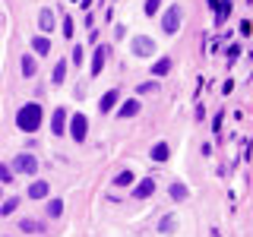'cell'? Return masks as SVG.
I'll use <instances>...</instances> for the list:
<instances>
[{
    "label": "cell",
    "instance_id": "cell-18",
    "mask_svg": "<svg viewBox=\"0 0 253 237\" xmlns=\"http://www.w3.org/2000/svg\"><path fill=\"white\" fill-rule=\"evenodd\" d=\"M168 155H171L168 142H158V146L152 149V161H168Z\"/></svg>",
    "mask_w": 253,
    "mask_h": 237
},
{
    "label": "cell",
    "instance_id": "cell-2",
    "mask_svg": "<svg viewBox=\"0 0 253 237\" xmlns=\"http://www.w3.org/2000/svg\"><path fill=\"white\" fill-rule=\"evenodd\" d=\"M13 171L16 174H26V177H35V174H38V158L19 152V155L13 158Z\"/></svg>",
    "mask_w": 253,
    "mask_h": 237
},
{
    "label": "cell",
    "instance_id": "cell-14",
    "mask_svg": "<svg viewBox=\"0 0 253 237\" xmlns=\"http://www.w3.org/2000/svg\"><path fill=\"white\" fill-rule=\"evenodd\" d=\"M158 231H162V234H174V231H177V218H174V215H165L162 221H158Z\"/></svg>",
    "mask_w": 253,
    "mask_h": 237
},
{
    "label": "cell",
    "instance_id": "cell-4",
    "mask_svg": "<svg viewBox=\"0 0 253 237\" xmlns=\"http://www.w3.org/2000/svg\"><path fill=\"white\" fill-rule=\"evenodd\" d=\"M85 133H89V120H85V114H73V120H70V136H73L76 142H83Z\"/></svg>",
    "mask_w": 253,
    "mask_h": 237
},
{
    "label": "cell",
    "instance_id": "cell-11",
    "mask_svg": "<svg viewBox=\"0 0 253 237\" xmlns=\"http://www.w3.org/2000/svg\"><path fill=\"white\" fill-rule=\"evenodd\" d=\"M19 228H22L26 234H42V231H44V221H35V218H22V221H19Z\"/></svg>",
    "mask_w": 253,
    "mask_h": 237
},
{
    "label": "cell",
    "instance_id": "cell-25",
    "mask_svg": "<svg viewBox=\"0 0 253 237\" xmlns=\"http://www.w3.org/2000/svg\"><path fill=\"white\" fill-rule=\"evenodd\" d=\"M136 92L139 95H152V92H158V82L152 79V82H142V85H136Z\"/></svg>",
    "mask_w": 253,
    "mask_h": 237
},
{
    "label": "cell",
    "instance_id": "cell-17",
    "mask_svg": "<svg viewBox=\"0 0 253 237\" xmlns=\"http://www.w3.org/2000/svg\"><path fill=\"white\" fill-rule=\"evenodd\" d=\"M136 114H139V101L136 98H130V101L121 105V117H136Z\"/></svg>",
    "mask_w": 253,
    "mask_h": 237
},
{
    "label": "cell",
    "instance_id": "cell-29",
    "mask_svg": "<svg viewBox=\"0 0 253 237\" xmlns=\"http://www.w3.org/2000/svg\"><path fill=\"white\" fill-rule=\"evenodd\" d=\"M73 63H76V67H79V63H83V47H79V44L73 47Z\"/></svg>",
    "mask_w": 253,
    "mask_h": 237
},
{
    "label": "cell",
    "instance_id": "cell-24",
    "mask_svg": "<svg viewBox=\"0 0 253 237\" xmlns=\"http://www.w3.org/2000/svg\"><path fill=\"white\" fill-rule=\"evenodd\" d=\"M16 209H19V196H13V199H6L3 205H0V215H13Z\"/></svg>",
    "mask_w": 253,
    "mask_h": 237
},
{
    "label": "cell",
    "instance_id": "cell-9",
    "mask_svg": "<svg viewBox=\"0 0 253 237\" xmlns=\"http://www.w3.org/2000/svg\"><path fill=\"white\" fill-rule=\"evenodd\" d=\"M117 98H121V92H117V89H111V92L105 95V98L98 101V111H101V114H108V111L117 105Z\"/></svg>",
    "mask_w": 253,
    "mask_h": 237
},
{
    "label": "cell",
    "instance_id": "cell-23",
    "mask_svg": "<svg viewBox=\"0 0 253 237\" xmlns=\"http://www.w3.org/2000/svg\"><path fill=\"white\" fill-rule=\"evenodd\" d=\"M114 187H133V171H121L114 177Z\"/></svg>",
    "mask_w": 253,
    "mask_h": 237
},
{
    "label": "cell",
    "instance_id": "cell-22",
    "mask_svg": "<svg viewBox=\"0 0 253 237\" xmlns=\"http://www.w3.org/2000/svg\"><path fill=\"white\" fill-rule=\"evenodd\" d=\"M60 212H63V202H60V199H51V202H47V212H44V215H47V218H60Z\"/></svg>",
    "mask_w": 253,
    "mask_h": 237
},
{
    "label": "cell",
    "instance_id": "cell-5",
    "mask_svg": "<svg viewBox=\"0 0 253 237\" xmlns=\"http://www.w3.org/2000/svg\"><path fill=\"white\" fill-rule=\"evenodd\" d=\"M180 13H184V10H180V6H171V10L162 16V29L168 32V35H174V32L180 29Z\"/></svg>",
    "mask_w": 253,
    "mask_h": 237
},
{
    "label": "cell",
    "instance_id": "cell-20",
    "mask_svg": "<svg viewBox=\"0 0 253 237\" xmlns=\"http://www.w3.org/2000/svg\"><path fill=\"white\" fill-rule=\"evenodd\" d=\"M215 10H218V13H215V22L221 26V22L228 19V13H231V0H221V3L215 6Z\"/></svg>",
    "mask_w": 253,
    "mask_h": 237
},
{
    "label": "cell",
    "instance_id": "cell-7",
    "mask_svg": "<svg viewBox=\"0 0 253 237\" xmlns=\"http://www.w3.org/2000/svg\"><path fill=\"white\" fill-rule=\"evenodd\" d=\"M47 193H51V184H47V180H35V184L29 187V199H44Z\"/></svg>",
    "mask_w": 253,
    "mask_h": 237
},
{
    "label": "cell",
    "instance_id": "cell-12",
    "mask_svg": "<svg viewBox=\"0 0 253 237\" xmlns=\"http://www.w3.org/2000/svg\"><path fill=\"white\" fill-rule=\"evenodd\" d=\"M105 70V47H95V57H92V76H101Z\"/></svg>",
    "mask_w": 253,
    "mask_h": 237
},
{
    "label": "cell",
    "instance_id": "cell-30",
    "mask_svg": "<svg viewBox=\"0 0 253 237\" xmlns=\"http://www.w3.org/2000/svg\"><path fill=\"white\" fill-rule=\"evenodd\" d=\"M79 3H83V10H89V6H92V0H79Z\"/></svg>",
    "mask_w": 253,
    "mask_h": 237
},
{
    "label": "cell",
    "instance_id": "cell-1",
    "mask_svg": "<svg viewBox=\"0 0 253 237\" xmlns=\"http://www.w3.org/2000/svg\"><path fill=\"white\" fill-rule=\"evenodd\" d=\"M16 126H19L22 133H35L38 126H42V105H38V101L22 105L19 114H16Z\"/></svg>",
    "mask_w": 253,
    "mask_h": 237
},
{
    "label": "cell",
    "instance_id": "cell-8",
    "mask_svg": "<svg viewBox=\"0 0 253 237\" xmlns=\"http://www.w3.org/2000/svg\"><path fill=\"white\" fill-rule=\"evenodd\" d=\"M63 120H67V111L57 108V111L51 114V130H54V136H60V133H63Z\"/></svg>",
    "mask_w": 253,
    "mask_h": 237
},
{
    "label": "cell",
    "instance_id": "cell-21",
    "mask_svg": "<svg viewBox=\"0 0 253 237\" xmlns=\"http://www.w3.org/2000/svg\"><path fill=\"white\" fill-rule=\"evenodd\" d=\"M171 199H174V202L187 199V187H184V184H177V180H174V184H171Z\"/></svg>",
    "mask_w": 253,
    "mask_h": 237
},
{
    "label": "cell",
    "instance_id": "cell-10",
    "mask_svg": "<svg viewBox=\"0 0 253 237\" xmlns=\"http://www.w3.org/2000/svg\"><path fill=\"white\" fill-rule=\"evenodd\" d=\"M32 51L38 54V57H44V54H51V41H47L44 35H38V38H32Z\"/></svg>",
    "mask_w": 253,
    "mask_h": 237
},
{
    "label": "cell",
    "instance_id": "cell-26",
    "mask_svg": "<svg viewBox=\"0 0 253 237\" xmlns=\"http://www.w3.org/2000/svg\"><path fill=\"white\" fill-rule=\"evenodd\" d=\"M10 180H13V171L6 164H0V184H10Z\"/></svg>",
    "mask_w": 253,
    "mask_h": 237
},
{
    "label": "cell",
    "instance_id": "cell-3",
    "mask_svg": "<svg viewBox=\"0 0 253 237\" xmlns=\"http://www.w3.org/2000/svg\"><path fill=\"white\" fill-rule=\"evenodd\" d=\"M133 54H136V57H152V54H155V41L149 35H136V38H133Z\"/></svg>",
    "mask_w": 253,
    "mask_h": 237
},
{
    "label": "cell",
    "instance_id": "cell-13",
    "mask_svg": "<svg viewBox=\"0 0 253 237\" xmlns=\"http://www.w3.org/2000/svg\"><path fill=\"white\" fill-rule=\"evenodd\" d=\"M38 26H42V32H54V13L42 10V13H38Z\"/></svg>",
    "mask_w": 253,
    "mask_h": 237
},
{
    "label": "cell",
    "instance_id": "cell-27",
    "mask_svg": "<svg viewBox=\"0 0 253 237\" xmlns=\"http://www.w3.org/2000/svg\"><path fill=\"white\" fill-rule=\"evenodd\" d=\"M158 6H162V0H146V16L158 13Z\"/></svg>",
    "mask_w": 253,
    "mask_h": 237
},
{
    "label": "cell",
    "instance_id": "cell-28",
    "mask_svg": "<svg viewBox=\"0 0 253 237\" xmlns=\"http://www.w3.org/2000/svg\"><path fill=\"white\" fill-rule=\"evenodd\" d=\"M63 38H73V19L63 22Z\"/></svg>",
    "mask_w": 253,
    "mask_h": 237
},
{
    "label": "cell",
    "instance_id": "cell-19",
    "mask_svg": "<svg viewBox=\"0 0 253 237\" xmlns=\"http://www.w3.org/2000/svg\"><path fill=\"white\" fill-rule=\"evenodd\" d=\"M63 79H67V63L60 60V63H54V73H51V82H54V85H60Z\"/></svg>",
    "mask_w": 253,
    "mask_h": 237
},
{
    "label": "cell",
    "instance_id": "cell-15",
    "mask_svg": "<svg viewBox=\"0 0 253 237\" xmlns=\"http://www.w3.org/2000/svg\"><path fill=\"white\" fill-rule=\"evenodd\" d=\"M19 70H22V76H26V79H32V76H35V70H38V63H35V57H22V63H19Z\"/></svg>",
    "mask_w": 253,
    "mask_h": 237
},
{
    "label": "cell",
    "instance_id": "cell-6",
    "mask_svg": "<svg viewBox=\"0 0 253 237\" xmlns=\"http://www.w3.org/2000/svg\"><path fill=\"white\" fill-rule=\"evenodd\" d=\"M152 193H155V180L146 177V180H139V184H136V190H133V199H149Z\"/></svg>",
    "mask_w": 253,
    "mask_h": 237
},
{
    "label": "cell",
    "instance_id": "cell-16",
    "mask_svg": "<svg viewBox=\"0 0 253 237\" xmlns=\"http://www.w3.org/2000/svg\"><path fill=\"white\" fill-rule=\"evenodd\" d=\"M171 63H174L171 57H158V60H155V67H152V73H155V76H165V73H171Z\"/></svg>",
    "mask_w": 253,
    "mask_h": 237
}]
</instances>
